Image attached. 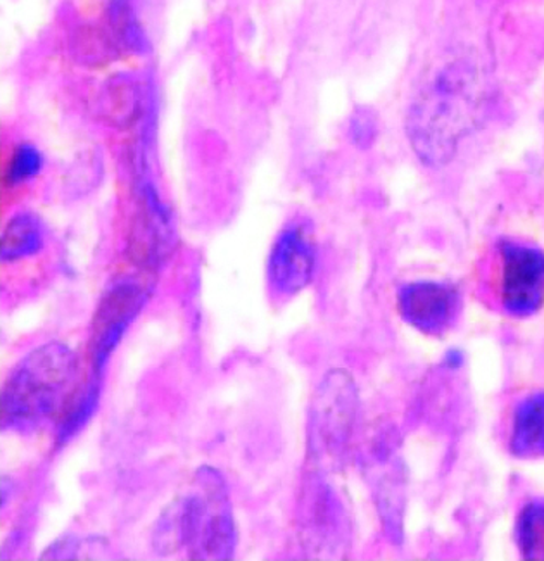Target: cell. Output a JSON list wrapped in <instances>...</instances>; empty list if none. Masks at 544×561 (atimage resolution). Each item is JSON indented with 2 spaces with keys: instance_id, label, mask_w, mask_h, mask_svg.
<instances>
[{
  "instance_id": "6da1fadb",
  "label": "cell",
  "mask_w": 544,
  "mask_h": 561,
  "mask_svg": "<svg viewBox=\"0 0 544 561\" xmlns=\"http://www.w3.org/2000/svg\"><path fill=\"white\" fill-rule=\"evenodd\" d=\"M155 545L163 557L224 561L236 554L237 524L227 480L213 467L195 470L191 484L159 517Z\"/></svg>"
},
{
  "instance_id": "3957f363",
  "label": "cell",
  "mask_w": 544,
  "mask_h": 561,
  "mask_svg": "<svg viewBox=\"0 0 544 561\" xmlns=\"http://www.w3.org/2000/svg\"><path fill=\"white\" fill-rule=\"evenodd\" d=\"M480 107L479 90L471 75L453 70L438 77L408 114V137L423 163H450L460 140L476 125Z\"/></svg>"
},
{
  "instance_id": "277c9868",
  "label": "cell",
  "mask_w": 544,
  "mask_h": 561,
  "mask_svg": "<svg viewBox=\"0 0 544 561\" xmlns=\"http://www.w3.org/2000/svg\"><path fill=\"white\" fill-rule=\"evenodd\" d=\"M360 419V394L351 374L330 370L318 383L308 408L306 446L309 468L336 472L344 467Z\"/></svg>"
},
{
  "instance_id": "9a60e30c",
  "label": "cell",
  "mask_w": 544,
  "mask_h": 561,
  "mask_svg": "<svg viewBox=\"0 0 544 561\" xmlns=\"http://www.w3.org/2000/svg\"><path fill=\"white\" fill-rule=\"evenodd\" d=\"M99 113L113 127H131L140 114V94L135 83L113 82L102 92Z\"/></svg>"
},
{
  "instance_id": "9c48e42d",
  "label": "cell",
  "mask_w": 544,
  "mask_h": 561,
  "mask_svg": "<svg viewBox=\"0 0 544 561\" xmlns=\"http://www.w3.org/2000/svg\"><path fill=\"white\" fill-rule=\"evenodd\" d=\"M389 432H381L370 444L369 472L372 476L378 515L390 542H401L403 512H405V470L398 456V446Z\"/></svg>"
},
{
  "instance_id": "4fadbf2b",
  "label": "cell",
  "mask_w": 544,
  "mask_h": 561,
  "mask_svg": "<svg viewBox=\"0 0 544 561\" xmlns=\"http://www.w3.org/2000/svg\"><path fill=\"white\" fill-rule=\"evenodd\" d=\"M44 224L37 215L21 211L5 224L0 256L4 263H16L41 253L44 248Z\"/></svg>"
},
{
  "instance_id": "5b68a950",
  "label": "cell",
  "mask_w": 544,
  "mask_h": 561,
  "mask_svg": "<svg viewBox=\"0 0 544 561\" xmlns=\"http://www.w3.org/2000/svg\"><path fill=\"white\" fill-rule=\"evenodd\" d=\"M297 534L309 558H339L350 545V520L326 473L308 468L297 500Z\"/></svg>"
},
{
  "instance_id": "ba28073f",
  "label": "cell",
  "mask_w": 544,
  "mask_h": 561,
  "mask_svg": "<svg viewBox=\"0 0 544 561\" xmlns=\"http://www.w3.org/2000/svg\"><path fill=\"white\" fill-rule=\"evenodd\" d=\"M317 245L306 221H291L282 228L267 263L270 287L279 296H296L314 282Z\"/></svg>"
},
{
  "instance_id": "5bb4252c",
  "label": "cell",
  "mask_w": 544,
  "mask_h": 561,
  "mask_svg": "<svg viewBox=\"0 0 544 561\" xmlns=\"http://www.w3.org/2000/svg\"><path fill=\"white\" fill-rule=\"evenodd\" d=\"M101 391L102 375L90 374L86 386L75 392L73 399L69 401L68 408L57 423L56 443H59V446H65L69 439H73L75 435L86 427L98 410Z\"/></svg>"
},
{
  "instance_id": "2e32d148",
  "label": "cell",
  "mask_w": 544,
  "mask_h": 561,
  "mask_svg": "<svg viewBox=\"0 0 544 561\" xmlns=\"http://www.w3.org/2000/svg\"><path fill=\"white\" fill-rule=\"evenodd\" d=\"M517 541L522 557L544 560V503L531 501L522 508L517 522Z\"/></svg>"
},
{
  "instance_id": "ac0fdd59",
  "label": "cell",
  "mask_w": 544,
  "mask_h": 561,
  "mask_svg": "<svg viewBox=\"0 0 544 561\" xmlns=\"http://www.w3.org/2000/svg\"><path fill=\"white\" fill-rule=\"evenodd\" d=\"M350 137L354 146L362 147V149L374 144L375 137H377V118L372 111L363 110V107L354 111L350 122Z\"/></svg>"
},
{
  "instance_id": "d6986e66",
  "label": "cell",
  "mask_w": 544,
  "mask_h": 561,
  "mask_svg": "<svg viewBox=\"0 0 544 561\" xmlns=\"http://www.w3.org/2000/svg\"><path fill=\"white\" fill-rule=\"evenodd\" d=\"M463 363V354L460 351H451L447 353L446 359H444V365L450 366V368H458Z\"/></svg>"
},
{
  "instance_id": "7c38bea8",
  "label": "cell",
  "mask_w": 544,
  "mask_h": 561,
  "mask_svg": "<svg viewBox=\"0 0 544 561\" xmlns=\"http://www.w3.org/2000/svg\"><path fill=\"white\" fill-rule=\"evenodd\" d=\"M510 451L517 458H544V391L532 392L513 411Z\"/></svg>"
},
{
  "instance_id": "8992f818",
  "label": "cell",
  "mask_w": 544,
  "mask_h": 561,
  "mask_svg": "<svg viewBox=\"0 0 544 561\" xmlns=\"http://www.w3.org/2000/svg\"><path fill=\"white\" fill-rule=\"evenodd\" d=\"M498 251V296L510 317L529 318L544 305V253L541 249L500 240Z\"/></svg>"
},
{
  "instance_id": "30bf717a",
  "label": "cell",
  "mask_w": 544,
  "mask_h": 561,
  "mask_svg": "<svg viewBox=\"0 0 544 561\" xmlns=\"http://www.w3.org/2000/svg\"><path fill=\"white\" fill-rule=\"evenodd\" d=\"M403 320L427 335H443L453 327L462 309V296L451 284L411 282L398 293Z\"/></svg>"
},
{
  "instance_id": "52a82bcc",
  "label": "cell",
  "mask_w": 544,
  "mask_h": 561,
  "mask_svg": "<svg viewBox=\"0 0 544 561\" xmlns=\"http://www.w3.org/2000/svg\"><path fill=\"white\" fill-rule=\"evenodd\" d=\"M147 301V290L134 278L114 282L95 309L90 329V368L102 375L120 342Z\"/></svg>"
},
{
  "instance_id": "8fae6325",
  "label": "cell",
  "mask_w": 544,
  "mask_h": 561,
  "mask_svg": "<svg viewBox=\"0 0 544 561\" xmlns=\"http://www.w3.org/2000/svg\"><path fill=\"white\" fill-rule=\"evenodd\" d=\"M173 240L170 213L152 183L143 182L138 211L131 236V253L138 265L155 268L167 256Z\"/></svg>"
},
{
  "instance_id": "7a4b0ae2",
  "label": "cell",
  "mask_w": 544,
  "mask_h": 561,
  "mask_svg": "<svg viewBox=\"0 0 544 561\" xmlns=\"http://www.w3.org/2000/svg\"><path fill=\"white\" fill-rule=\"evenodd\" d=\"M80 362L61 342L30 351L14 366L2 391V425L32 432L61 419L77 389Z\"/></svg>"
},
{
  "instance_id": "e0dca14e",
  "label": "cell",
  "mask_w": 544,
  "mask_h": 561,
  "mask_svg": "<svg viewBox=\"0 0 544 561\" xmlns=\"http://www.w3.org/2000/svg\"><path fill=\"white\" fill-rule=\"evenodd\" d=\"M44 170V156L33 144H20L5 168L4 182L9 187H20L32 182Z\"/></svg>"
}]
</instances>
